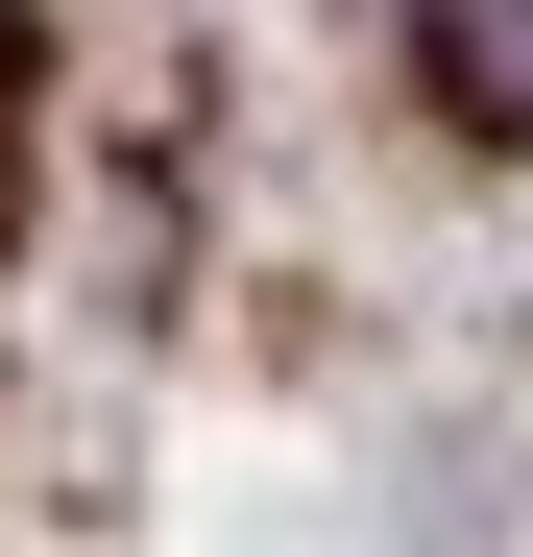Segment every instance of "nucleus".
<instances>
[{
  "label": "nucleus",
  "instance_id": "f257e3e1",
  "mask_svg": "<svg viewBox=\"0 0 533 557\" xmlns=\"http://www.w3.org/2000/svg\"><path fill=\"white\" fill-rule=\"evenodd\" d=\"M412 49H436V98L485 146H533V0H412Z\"/></svg>",
  "mask_w": 533,
  "mask_h": 557
}]
</instances>
